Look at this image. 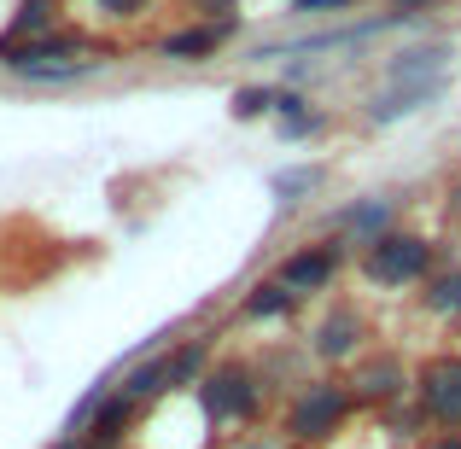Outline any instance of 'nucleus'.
Wrapping results in <instances>:
<instances>
[{"mask_svg":"<svg viewBox=\"0 0 461 449\" xmlns=\"http://www.w3.org/2000/svg\"><path fill=\"white\" fill-rule=\"evenodd\" d=\"M315 129H321V117L304 112V117H286V123H281V135H286V140H304V135H315Z\"/></svg>","mask_w":461,"mask_h":449,"instance_id":"4be33fe9","label":"nucleus"},{"mask_svg":"<svg viewBox=\"0 0 461 449\" xmlns=\"http://www.w3.org/2000/svg\"><path fill=\"white\" fill-rule=\"evenodd\" d=\"M450 76V47L432 41V47H409V53L385 58L380 65V82H438Z\"/></svg>","mask_w":461,"mask_h":449,"instance_id":"9b49d317","label":"nucleus"},{"mask_svg":"<svg viewBox=\"0 0 461 449\" xmlns=\"http://www.w3.org/2000/svg\"><path fill=\"white\" fill-rule=\"evenodd\" d=\"M275 105H281V88H240V94H234V117H240V123L275 112Z\"/></svg>","mask_w":461,"mask_h":449,"instance_id":"f3484780","label":"nucleus"},{"mask_svg":"<svg viewBox=\"0 0 461 449\" xmlns=\"http://www.w3.org/2000/svg\"><path fill=\"white\" fill-rule=\"evenodd\" d=\"M450 216H461V181L450 187Z\"/></svg>","mask_w":461,"mask_h":449,"instance_id":"a878e982","label":"nucleus"},{"mask_svg":"<svg viewBox=\"0 0 461 449\" xmlns=\"http://www.w3.org/2000/svg\"><path fill=\"white\" fill-rule=\"evenodd\" d=\"M234 35H240V18H228V23H187V30L164 35L158 53H164L169 65H204V58H216Z\"/></svg>","mask_w":461,"mask_h":449,"instance_id":"423d86ee","label":"nucleus"},{"mask_svg":"<svg viewBox=\"0 0 461 449\" xmlns=\"http://www.w3.org/2000/svg\"><path fill=\"white\" fill-rule=\"evenodd\" d=\"M199 409L211 427H251L258 420V403H263V380L258 368H240V362H222L199 380Z\"/></svg>","mask_w":461,"mask_h":449,"instance_id":"f03ea898","label":"nucleus"},{"mask_svg":"<svg viewBox=\"0 0 461 449\" xmlns=\"http://www.w3.org/2000/svg\"><path fill=\"white\" fill-rule=\"evenodd\" d=\"M204 362H211V338H187V345H176V350H169V356H164L169 397H176V391H199V380L211 373Z\"/></svg>","mask_w":461,"mask_h":449,"instance_id":"f8f14e48","label":"nucleus"},{"mask_svg":"<svg viewBox=\"0 0 461 449\" xmlns=\"http://www.w3.org/2000/svg\"><path fill=\"white\" fill-rule=\"evenodd\" d=\"M362 338H368L362 315L350 310V303H339V310L315 327V356H321V362H345V356H357V350H362Z\"/></svg>","mask_w":461,"mask_h":449,"instance_id":"9d476101","label":"nucleus"},{"mask_svg":"<svg viewBox=\"0 0 461 449\" xmlns=\"http://www.w3.org/2000/svg\"><path fill=\"white\" fill-rule=\"evenodd\" d=\"M420 303H427L432 315H450V321H461V269L427 274V292H420Z\"/></svg>","mask_w":461,"mask_h":449,"instance_id":"dca6fc26","label":"nucleus"},{"mask_svg":"<svg viewBox=\"0 0 461 449\" xmlns=\"http://www.w3.org/2000/svg\"><path fill=\"white\" fill-rule=\"evenodd\" d=\"M350 409H357V397H350V385H339V380H315L304 385V391L293 397V409H286V420H281V432H286V444H327L339 427L350 420Z\"/></svg>","mask_w":461,"mask_h":449,"instance_id":"f257e3e1","label":"nucleus"},{"mask_svg":"<svg viewBox=\"0 0 461 449\" xmlns=\"http://www.w3.org/2000/svg\"><path fill=\"white\" fill-rule=\"evenodd\" d=\"M444 82H450V76H438V82H385L380 94H368V117H374V123H397V117H409L415 105L438 100Z\"/></svg>","mask_w":461,"mask_h":449,"instance_id":"1a4fd4ad","label":"nucleus"},{"mask_svg":"<svg viewBox=\"0 0 461 449\" xmlns=\"http://www.w3.org/2000/svg\"><path fill=\"white\" fill-rule=\"evenodd\" d=\"M403 391H415V380L403 373V362H397V356H374V362H362L357 380H350V397H357V403H380V409H392Z\"/></svg>","mask_w":461,"mask_h":449,"instance_id":"0eeeda50","label":"nucleus"},{"mask_svg":"<svg viewBox=\"0 0 461 449\" xmlns=\"http://www.w3.org/2000/svg\"><path fill=\"white\" fill-rule=\"evenodd\" d=\"M234 449H286V438H246V444H234Z\"/></svg>","mask_w":461,"mask_h":449,"instance_id":"b1692460","label":"nucleus"},{"mask_svg":"<svg viewBox=\"0 0 461 449\" xmlns=\"http://www.w3.org/2000/svg\"><path fill=\"white\" fill-rule=\"evenodd\" d=\"M321 187V169H286V175H275V193H281L286 204H298V193Z\"/></svg>","mask_w":461,"mask_h":449,"instance_id":"a211bd4d","label":"nucleus"},{"mask_svg":"<svg viewBox=\"0 0 461 449\" xmlns=\"http://www.w3.org/2000/svg\"><path fill=\"white\" fill-rule=\"evenodd\" d=\"M427 449H461V432H444V438H432Z\"/></svg>","mask_w":461,"mask_h":449,"instance_id":"393cba45","label":"nucleus"},{"mask_svg":"<svg viewBox=\"0 0 461 449\" xmlns=\"http://www.w3.org/2000/svg\"><path fill=\"white\" fill-rule=\"evenodd\" d=\"M293 310H298V292H286L275 274L246 292V315H251V321H275V315H293Z\"/></svg>","mask_w":461,"mask_h":449,"instance_id":"ddd939ff","label":"nucleus"},{"mask_svg":"<svg viewBox=\"0 0 461 449\" xmlns=\"http://www.w3.org/2000/svg\"><path fill=\"white\" fill-rule=\"evenodd\" d=\"M123 397H135V403H158V397H169V380H164V356L152 362H135V368L123 373V385H117Z\"/></svg>","mask_w":461,"mask_h":449,"instance_id":"4468645a","label":"nucleus"},{"mask_svg":"<svg viewBox=\"0 0 461 449\" xmlns=\"http://www.w3.org/2000/svg\"><path fill=\"white\" fill-rule=\"evenodd\" d=\"M427 6H432V0H392L397 18H415V12H427Z\"/></svg>","mask_w":461,"mask_h":449,"instance_id":"5701e85b","label":"nucleus"},{"mask_svg":"<svg viewBox=\"0 0 461 449\" xmlns=\"http://www.w3.org/2000/svg\"><path fill=\"white\" fill-rule=\"evenodd\" d=\"M392 211L397 204L392 199H380V193H368V199H357V204H345V211H333V234H345V239H357V246H374L380 234H392Z\"/></svg>","mask_w":461,"mask_h":449,"instance_id":"6e6552de","label":"nucleus"},{"mask_svg":"<svg viewBox=\"0 0 461 449\" xmlns=\"http://www.w3.org/2000/svg\"><path fill=\"white\" fill-rule=\"evenodd\" d=\"M53 18H59V0H23L18 18H12L6 41H35V35H53Z\"/></svg>","mask_w":461,"mask_h":449,"instance_id":"2eb2a0df","label":"nucleus"},{"mask_svg":"<svg viewBox=\"0 0 461 449\" xmlns=\"http://www.w3.org/2000/svg\"><path fill=\"white\" fill-rule=\"evenodd\" d=\"M94 6L105 12V18H117V23H129V18H140V12L152 6V0H94Z\"/></svg>","mask_w":461,"mask_h":449,"instance_id":"aec40b11","label":"nucleus"},{"mask_svg":"<svg viewBox=\"0 0 461 449\" xmlns=\"http://www.w3.org/2000/svg\"><path fill=\"white\" fill-rule=\"evenodd\" d=\"M339 269H345V246H339V239H315V246H298L293 257H281L275 281H281L286 292L310 298V292H327Z\"/></svg>","mask_w":461,"mask_h":449,"instance_id":"39448f33","label":"nucleus"},{"mask_svg":"<svg viewBox=\"0 0 461 449\" xmlns=\"http://www.w3.org/2000/svg\"><path fill=\"white\" fill-rule=\"evenodd\" d=\"M362 274L374 286H415L432 274V239L420 234H380L374 246H362Z\"/></svg>","mask_w":461,"mask_h":449,"instance_id":"7ed1b4c3","label":"nucleus"},{"mask_svg":"<svg viewBox=\"0 0 461 449\" xmlns=\"http://www.w3.org/2000/svg\"><path fill=\"white\" fill-rule=\"evenodd\" d=\"M357 0H293V12L298 18H321V12H350Z\"/></svg>","mask_w":461,"mask_h":449,"instance_id":"412c9836","label":"nucleus"},{"mask_svg":"<svg viewBox=\"0 0 461 449\" xmlns=\"http://www.w3.org/2000/svg\"><path fill=\"white\" fill-rule=\"evenodd\" d=\"M415 403H420V415H427V420L461 432V356H456V350L420 362V373H415Z\"/></svg>","mask_w":461,"mask_h":449,"instance_id":"20e7f679","label":"nucleus"},{"mask_svg":"<svg viewBox=\"0 0 461 449\" xmlns=\"http://www.w3.org/2000/svg\"><path fill=\"white\" fill-rule=\"evenodd\" d=\"M187 12L199 23H228V18H240V0H187Z\"/></svg>","mask_w":461,"mask_h":449,"instance_id":"6ab92c4d","label":"nucleus"}]
</instances>
